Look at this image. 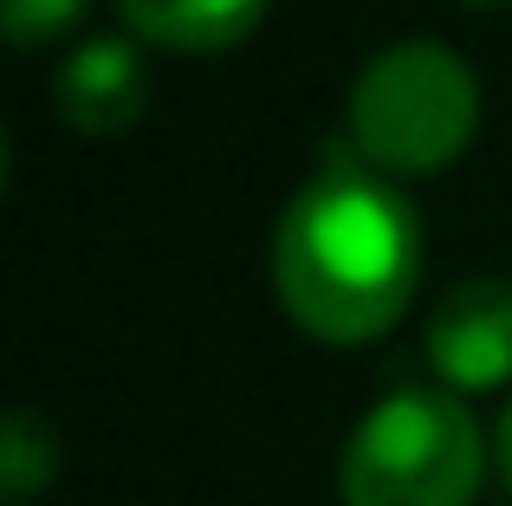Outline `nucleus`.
Wrapping results in <instances>:
<instances>
[{
  "label": "nucleus",
  "mask_w": 512,
  "mask_h": 506,
  "mask_svg": "<svg viewBox=\"0 0 512 506\" xmlns=\"http://www.w3.org/2000/svg\"><path fill=\"white\" fill-rule=\"evenodd\" d=\"M273 279L292 325L325 344L383 338L422 279V221L357 150L331 156L279 221Z\"/></svg>",
  "instance_id": "obj_1"
},
{
  "label": "nucleus",
  "mask_w": 512,
  "mask_h": 506,
  "mask_svg": "<svg viewBox=\"0 0 512 506\" xmlns=\"http://www.w3.org/2000/svg\"><path fill=\"white\" fill-rule=\"evenodd\" d=\"M480 78L441 39H396L350 85V150L383 176L448 169L474 143Z\"/></svg>",
  "instance_id": "obj_2"
},
{
  "label": "nucleus",
  "mask_w": 512,
  "mask_h": 506,
  "mask_svg": "<svg viewBox=\"0 0 512 506\" xmlns=\"http://www.w3.org/2000/svg\"><path fill=\"white\" fill-rule=\"evenodd\" d=\"M480 468V429L461 396L396 390L344 442V506H467Z\"/></svg>",
  "instance_id": "obj_3"
},
{
  "label": "nucleus",
  "mask_w": 512,
  "mask_h": 506,
  "mask_svg": "<svg viewBox=\"0 0 512 506\" xmlns=\"http://www.w3.org/2000/svg\"><path fill=\"white\" fill-rule=\"evenodd\" d=\"M428 364L454 396L512 383V286L500 279L454 286L428 318Z\"/></svg>",
  "instance_id": "obj_4"
},
{
  "label": "nucleus",
  "mask_w": 512,
  "mask_h": 506,
  "mask_svg": "<svg viewBox=\"0 0 512 506\" xmlns=\"http://www.w3.org/2000/svg\"><path fill=\"white\" fill-rule=\"evenodd\" d=\"M52 104L78 137H117L150 104V65L130 39H85L78 52H65L59 78H52Z\"/></svg>",
  "instance_id": "obj_5"
},
{
  "label": "nucleus",
  "mask_w": 512,
  "mask_h": 506,
  "mask_svg": "<svg viewBox=\"0 0 512 506\" xmlns=\"http://www.w3.org/2000/svg\"><path fill=\"white\" fill-rule=\"evenodd\" d=\"M124 26L169 52H227L266 20V0H117Z\"/></svg>",
  "instance_id": "obj_6"
},
{
  "label": "nucleus",
  "mask_w": 512,
  "mask_h": 506,
  "mask_svg": "<svg viewBox=\"0 0 512 506\" xmlns=\"http://www.w3.org/2000/svg\"><path fill=\"white\" fill-rule=\"evenodd\" d=\"M59 474V442L52 429H39L33 409H13L7 416V442H0V481H7V500H26L33 487H46Z\"/></svg>",
  "instance_id": "obj_7"
},
{
  "label": "nucleus",
  "mask_w": 512,
  "mask_h": 506,
  "mask_svg": "<svg viewBox=\"0 0 512 506\" xmlns=\"http://www.w3.org/2000/svg\"><path fill=\"white\" fill-rule=\"evenodd\" d=\"M78 13H85V0H0V20H7V39H13V46L59 39Z\"/></svg>",
  "instance_id": "obj_8"
},
{
  "label": "nucleus",
  "mask_w": 512,
  "mask_h": 506,
  "mask_svg": "<svg viewBox=\"0 0 512 506\" xmlns=\"http://www.w3.org/2000/svg\"><path fill=\"white\" fill-rule=\"evenodd\" d=\"M493 461H500V481H506V494H512V403H506V416H500V435H493Z\"/></svg>",
  "instance_id": "obj_9"
},
{
  "label": "nucleus",
  "mask_w": 512,
  "mask_h": 506,
  "mask_svg": "<svg viewBox=\"0 0 512 506\" xmlns=\"http://www.w3.org/2000/svg\"><path fill=\"white\" fill-rule=\"evenodd\" d=\"M467 7H512V0H467Z\"/></svg>",
  "instance_id": "obj_10"
}]
</instances>
